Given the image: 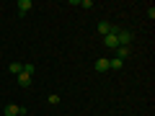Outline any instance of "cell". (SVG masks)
Listing matches in <instances>:
<instances>
[{"label":"cell","mask_w":155,"mask_h":116,"mask_svg":"<svg viewBox=\"0 0 155 116\" xmlns=\"http://www.w3.org/2000/svg\"><path fill=\"white\" fill-rule=\"evenodd\" d=\"M34 70H36V67H34L31 62H26V65H23V72H26V75H34Z\"/></svg>","instance_id":"obj_11"},{"label":"cell","mask_w":155,"mask_h":116,"mask_svg":"<svg viewBox=\"0 0 155 116\" xmlns=\"http://www.w3.org/2000/svg\"><path fill=\"white\" fill-rule=\"evenodd\" d=\"M18 83H21L23 88H28V85H31V75H26V72H21V75H18Z\"/></svg>","instance_id":"obj_9"},{"label":"cell","mask_w":155,"mask_h":116,"mask_svg":"<svg viewBox=\"0 0 155 116\" xmlns=\"http://www.w3.org/2000/svg\"><path fill=\"white\" fill-rule=\"evenodd\" d=\"M49 103H52V106H57V103H60V95L52 93V95H49Z\"/></svg>","instance_id":"obj_12"},{"label":"cell","mask_w":155,"mask_h":116,"mask_svg":"<svg viewBox=\"0 0 155 116\" xmlns=\"http://www.w3.org/2000/svg\"><path fill=\"white\" fill-rule=\"evenodd\" d=\"M111 28H114V26H111L109 21H101V23H98V34H104V36H106V34L111 31Z\"/></svg>","instance_id":"obj_8"},{"label":"cell","mask_w":155,"mask_h":116,"mask_svg":"<svg viewBox=\"0 0 155 116\" xmlns=\"http://www.w3.org/2000/svg\"><path fill=\"white\" fill-rule=\"evenodd\" d=\"M116 31H119V28L114 26V28H111V31L104 36V44L109 47V49H116V47H119V41H116Z\"/></svg>","instance_id":"obj_2"},{"label":"cell","mask_w":155,"mask_h":116,"mask_svg":"<svg viewBox=\"0 0 155 116\" xmlns=\"http://www.w3.org/2000/svg\"><path fill=\"white\" fill-rule=\"evenodd\" d=\"M5 116H21V106L18 103H8L5 106Z\"/></svg>","instance_id":"obj_5"},{"label":"cell","mask_w":155,"mask_h":116,"mask_svg":"<svg viewBox=\"0 0 155 116\" xmlns=\"http://www.w3.org/2000/svg\"><path fill=\"white\" fill-rule=\"evenodd\" d=\"M96 72H109V60L106 57H98L96 60Z\"/></svg>","instance_id":"obj_4"},{"label":"cell","mask_w":155,"mask_h":116,"mask_svg":"<svg viewBox=\"0 0 155 116\" xmlns=\"http://www.w3.org/2000/svg\"><path fill=\"white\" fill-rule=\"evenodd\" d=\"M8 72H13V75H21V72H23V65H21V62H11V65H8Z\"/></svg>","instance_id":"obj_7"},{"label":"cell","mask_w":155,"mask_h":116,"mask_svg":"<svg viewBox=\"0 0 155 116\" xmlns=\"http://www.w3.org/2000/svg\"><path fill=\"white\" fill-rule=\"evenodd\" d=\"M132 31H127V28H119V31H116V41H119V47H129L132 44Z\"/></svg>","instance_id":"obj_1"},{"label":"cell","mask_w":155,"mask_h":116,"mask_svg":"<svg viewBox=\"0 0 155 116\" xmlns=\"http://www.w3.org/2000/svg\"><path fill=\"white\" fill-rule=\"evenodd\" d=\"M122 65H124V62L116 60V57H114V60H109V70H122Z\"/></svg>","instance_id":"obj_10"},{"label":"cell","mask_w":155,"mask_h":116,"mask_svg":"<svg viewBox=\"0 0 155 116\" xmlns=\"http://www.w3.org/2000/svg\"><path fill=\"white\" fill-rule=\"evenodd\" d=\"M31 8H34V3H31V0H18V13H21V16H26V13L31 11Z\"/></svg>","instance_id":"obj_3"},{"label":"cell","mask_w":155,"mask_h":116,"mask_svg":"<svg viewBox=\"0 0 155 116\" xmlns=\"http://www.w3.org/2000/svg\"><path fill=\"white\" fill-rule=\"evenodd\" d=\"M127 57H129V47H116V60H127Z\"/></svg>","instance_id":"obj_6"}]
</instances>
